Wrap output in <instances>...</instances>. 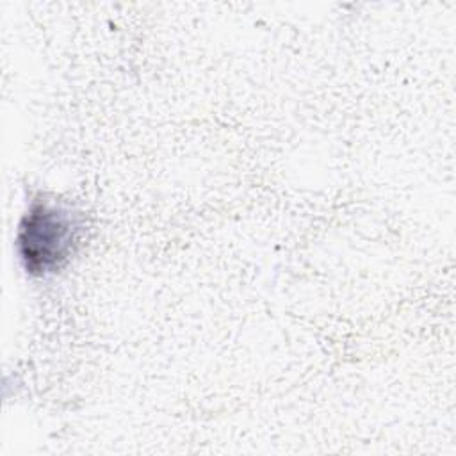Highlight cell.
Returning a JSON list of instances; mask_svg holds the SVG:
<instances>
[{
    "label": "cell",
    "mask_w": 456,
    "mask_h": 456,
    "mask_svg": "<svg viewBox=\"0 0 456 456\" xmlns=\"http://www.w3.org/2000/svg\"><path fill=\"white\" fill-rule=\"evenodd\" d=\"M82 224L78 216L53 201H36L20 226L18 249L25 269L34 274L55 273L73 255Z\"/></svg>",
    "instance_id": "6da1fadb"
}]
</instances>
